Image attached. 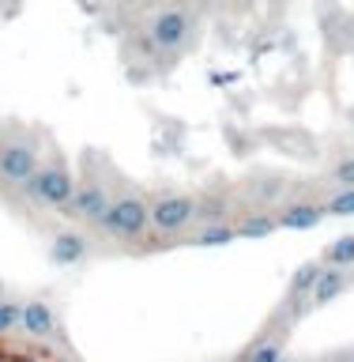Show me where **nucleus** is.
Instances as JSON below:
<instances>
[{
  "mask_svg": "<svg viewBox=\"0 0 354 362\" xmlns=\"http://www.w3.org/2000/svg\"><path fill=\"white\" fill-rule=\"evenodd\" d=\"M324 264L328 268H354V234H343L339 242L324 249Z\"/></svg>",
  "mask_w": 354,
  "mask_h": 362,
  "instance_id": "obj_13",
  "label": "nucleus"
},
{
  "mask_svg": "<svg viewBox=\"0 0 354 362\" xmlns=\"http://www.w3.org/2000/svg\"><path fill=\"white\" fill-rule=\"evenodd\" d=\"M332 185L336 189H354V155L339 158V163L332 166Z\"/></svg>",
  "mask_w": 354,
  "mask_h": 362,
  "instance_id": "obj_19",
  "label": "nucleus"
},
{
  "mask_svg": "<svg viewBox=\"0 0 354 362\" xmlns=\"http://www.w3.org/2000/svg\"><path fill=\"white\" fill-rule=\"evenodd\" d=\"M27 192H30V200L38 204V208H45V211H64L68 200H72V192H76V177L68 174L61 163L38 166V174L27 181Z\"/></svg>",
  "mask_w": 354,
  "mask_h": 362,
  "instance_id": "obj_3",
  "label": "nucleus"
},
{
  "mask_svg": "<svg viewBox=\"0 0 354 362\" xmlns=\"http://www.w3.org/2000/svg\"><path fill=\"white\" fill-rule=\"evenodd\" d=\"M0 298H4V283H0Z\"/></svg>",
  "mask_w": 354,
  "mask_h": 362,
  "instance_id": "obj_20",
  "label": "nucleus"
},
{
  "mask_svg": "<svg viewBox=\"0 0 354 362\" xmlns=\"http://www.w3.org/2000/svg\"><path fill=\"white\" fill-rule=\"evenodd\" d=\"M347 287H350V268H328V264H324L321 279H317V287H313V302H317V305L336 302Z\"/></svg>",
  "mask_w": 354,
  "mask_h": 362,
  "instance_id": "obj_10",
  "label": "nucleus"
},
{
  "mask_svg": "<svg viewBox=\"0 0 354 362\" xmlns=\"http://www.w3.org/2000/svg\"><path fill=\"white\" fill-rule=\"evenodd\" d=\"M110 192L98 185V181H87V185H76L72 192V200H68V208L64 215L68 219H76V223H87V226H102V219H106V211H110Z\"/></svg>",
  "mask_w": 354,
  "mask_h": 362,
  "instance_id": "obj_6",
  "label": "nucleus"
},
{
  "mask_svg": "<svg viewBox=\"0 0 354 362\" xmlns=\"http://www.w3.org/2000/svg\"><path fill=\"white\" fill-rule=\"evenodd\" d=\"M339 362H354V358H339Z\"/></svg>",
  "mask_w": 354,
  "mask_h": 362,
  "instance_id": "obj_21",
  "label": "nucleus"
},
{
  "mask_svg": "<svg viewBox=\"0 0 354 362\" xmlns=\"http://www.w3.org/2000/svg\"><path fill=\"white\" fill-rule=\"evenodd\" d=\"M192 30H196L192 11L185 4H170V8L151 16V23H147V42H151L158 53H177V49L189 45Z\"/></svg>",
  "mask_w": 354,
  "mask_h": 362,
  "instance_id": "obj_1",
  "label": "nucleus"
},
{
  "mask_svg": "<svg viewBox=\"0 0 354 362\" xmlns=\"http://www.w3.org/2000/svg\"><path fill=\"white\" fill-rule=\"evenodd\" d=\"M234 230H237V238H268V234L279 230V219L268 211H253V215H245V219H237Z\"/></svg>",
  "mask_w": 354,
  "mask_h": 362,
  "instance_id": "obj_11",
  "label": "nucleus"
},
{
  "mask_svg": "<svg viewBox=\"0 0 354 362\" xmlns=\"http://www.w3.org/2000/svg\"><path fill=\"white\" fill-rule=\"evenodd\" d=\"M245 362H290L279 339H260V344L245 355Z\"/></svg>",
  "mask_w": 354,
  "mask_h": 362,
  "instance_id": "obj_16",
  "label": "nucleus"
},
{
  "mask_svg": "<svg viewBox=\"0 0 354 362\" xmlns=\"http://www.w3.org/2000/svg\"><path fill=\"white\" fill-rule=\"evenodd\" d=\"M38 147L30 140H4L0 144V185H16V189H27V181L38 174Z\"/></svg>",
  "mask_w": 354,
  "mask_h": 362,
  "instance_id": "obj_4",
  "label": "nucleus"
},
{
  "mask_svg": "<svg viewBox=\"0 0 354 362\" xmlns=\"http://www.w3.org/2000/svg\"><path fill=\"white\" fill-rule=\"evenodd\" d=\"M230 215V197H203L196 200V219L200 223H223Z\"/></svg>",
  "mask_w": 354,
  "mask_h": 362,
  "instance_id": "obj_14",
  "label": "nucleus"
},
{
  "mask_svg": "<svg viewBox=\"0 0 354 362\" xmlns=\"http://www.w3.org/2000/svg\"><path fill=\"white\" fill-rule=\"evenodd\" d=\"M192 223H196V200L170 192V197H158L151 204V226L158 234H181Z\"/></svg>",
  "mask_w": 354,
  "mask_h": 362,
  "instance_id": "obj_5",
  "label": "nucleus"
},
{
  "mask_svg": "<svg viewBox=\"0 0 354 362\" xmlns=\"http://www.w3.org/2000/svg\"><path fill=\"white\" fill-rule=\"evenodd\" d=\"M147 226H151V204L140 200V197H117L110 204L106 219H102L98 230H106L110 238H121V242H132V238H140Z\"/></svg>",
  "mask_w": 354,
  "mask_h": 362,
  "instance_id": "obj_2",
  "label": "nucleus"
},
{
  "mask_svg": "<svg viewBox=\"0 0 354 362\" xmlns=\"http://www.w3.org/2000/svg\"><path fill=\"white\" fill-rule=\"evenodd\" d=\"M19 332L30 339H57L61 336V325H57V313L45 302H23L19 305Z\"/></svg>",
  "mask_w": 354,
  "mask_h": 362,
  "instance_id": "obj_7",
  "label": "nucleus"
},
{
  "mask_svg": "<svg viewBox=\"0 0 354 362\" xmlns=\"http://www.w3.org/2000/svg\"><path fill=\"white\" fill-rule=\"evenodd\" d=\"M321 272H324V264H302L298 272H294V279H290V294H294V298L313 294L317 279H321Z\"/></svg>",
  "mask_w": 354,
  "mask_h": 362,
  "instance_id": "obj_15",
  "label": "nucleus"
},
{
  "mask_svg": "<svg viewBox=\"0 0 354 362\" xmlns=\"http://www.w3.org/2000/svg\"><path fill=\"white\" fill-rule=\"evenodd\" d=\"M11 332H19V302L0 298V336H11Z\"/></svg>",
  "mask_w": 354,
  "mask_h": 362,
  "instance_id": "obj_18",
  "label": "nucleus"
},
{
  "mask_svg": "<svg viewBox=\"0 0 354 362\" xmlns=\"http://www.w3.org/2000/svg\"><path fill=\"white\" fill-rule=\"evenodd\" d=\"M83 257H87V238H83V234L61 230V234L53 238V245H49V260H53V264L72 268V264H79Z\"/></svg>",
  "mask_w": 354,
  "mask_h": 362,
  "instance_id": "obj_8",
  "label": "nucleus"
},
{
  "mask_svg": "<svg viewBox=\"0 0 354 362\" xmlns=\"http://www.w3.org/2000/svg\"><path fill=\"white\" fill-rule=\"evenodd\" d=\"M321 219H324V204H287L279 211L283 230H313Z\"/></svg>",
  "mask_w": 354,
  "mask_h": 362,
  "instance_id": "obj_9",
  "label": "nucleus"
},
{
  "mask_svg": "<svg viewBox=\"0 0 354 362\" xmlns=\"http://www.w3.org/2000/svg\"><path fill=\"white\" fill-rule=\"evenodd\" d=\"M324 215H354V189H336L324 200Z\"/></svg>",
  "mask_w": 354,
  "mask_h": 362,
  "instance_id": "obj_17",
  "label": "nucleus"
},
{
  "mask_svg": "<svg viewBox=\"0 0 354 362\" xmlns=\"http://www.w3.org/2000/svg\"><path fill=\"white\" fill-rule=\"evenodd\" d=\"M230 242H237V230L230 223H208L196 238H192V245H203V249L208 245H230Z\"/></svg>",
  "mask_w": 354,
  "mask_h": 362,
  "instance_id": "obj_12",
  "label": "nucleus"
}]
</instances>
